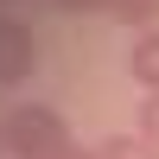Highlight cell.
Listing matches in <instances>:
<instances>
[{
    "label": "cell",
    "mask_w": 159,
    "mask_h": 159,
    "mask_svg": "<svg viewBox=\"0 0 159 159\" xmlns=\"http://www.w3.org/2000/svg\"><path fill=\"white\" fill-rule=\"evenodd\" d=\"M64 140H70V127H64V115L51 102H19L0 121V153L7 159H51Z\"/></svg>",
    "instance_id": "6da1fadb"
},
{
    "label": "cell",
    "mask_w": 159,
    "mask_h": 159,
    "mask_svg": "<svg viewBox=\"0 0 159 159\" xmlns=\"http://www.w3.org/2000/svg\"><path fill=\"white\" fill-rule=\"evenodd\" d=\"M32 64H38L32 25H25V19H0V83H25Z\"/></svg>",
    "instance_id": "7a4b0ae2"
},
{
    "label": "cell",
    "mask_w": 159,
    "mask_h": 159,
    "mask_svg": "<svg viewBox=\"0 0 159 159\" xmlns=\"http://www.w3.org/2000/svg\"><path fill=\"white\" fill-rule=\"evenodd\" d=\"M127 76H134L140 89H159V25H147V32L134 38V51H127Z\"/></svg>",
    "instance_id": "3957f363"
},
{
    "label": "cell",
    "mask_w": 159,
    "mask_h": 159,
    "mask_svg": "<svg viewBox=\"0 0 159 159\" xmlns=\"http://www.w3.org/2000/svg\"><path fill=\"white\" fill-rule=\"evenodd\" d=\"M96 159H159V147L147 134H108V140H96Z\"/></svg>",
    "instance_id": "277c9868"
},
{
    "label": "cell",
    "mask_w": 159,
    "mask_h": 159,
    "mask_svg": "<svg viewBox=\"0 0 159 159\" xmlns=\"http://www.w3.org/2000/svg\"><path fill=\"white\" fill-rule=\"evenodd\" d=\"M153 7H159V0H108V13H115V19H134L140 32H147V19H153Z\"/></svg>",
    "instance_id": "5b68a950"
},
{
    "label": "cell",
    "mask_w": 159,
    "mask_h": 159,
    "mask_svg": "<svg viewBox=\"0 0 159 159\" xmlns=\"http://www.w3.org/2000/svg\"><path fill=\"white\" fill-rule=\"evenodd\" d=\"M140 134L159 147V89H153V96H140Z\"/></svg>",
    "instance_id": "8992f818"
},
{
    "label": "cell",
    "mask_w": 159,
    "mask_h": 159,
    "mask_svg": "<svg viewBox=\"0 0 159 159\" xmlns=\"http://www.w3.org/2000/svg\"><path fill=\"white\" fill-rule=\"evenodd\" d=\"M51 159H96V147H76V140H64V147L51 153Z\"/></svg>",
    "instance_id": "52a82bcc"
},
{
    "label": "cell",
    "mask_w": 159,
    "mask_h": 159,
    "mask_svg": "<svg viewBox=\"0 0 159 159\" xmlns=\"http://www.w3.org/2000/svg\"><path fill=\"white\" fill-rule=\"evenodd\" d=\"M57 7H70V13H108V0H57Z\"/></svg>",
    "instance_id": "ba28073f"
}]
</instances>
